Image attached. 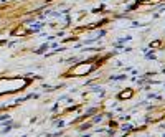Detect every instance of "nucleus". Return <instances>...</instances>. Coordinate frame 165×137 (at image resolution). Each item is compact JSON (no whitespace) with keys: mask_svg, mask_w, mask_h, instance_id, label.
Returning a JSON list of instances; mask_svg holds the SVG:
<instances>
[{"mask_svg":"<svg viewBox=\"0 0 165 137\" xmlns=\"http://www.w3.org/2000/svg\"><path fill=\"white\" fill-rule=\"evenodd\" d=\"M94 68H96V65H91V63H82V65H78L76 68H73L71 75H74V76H84V75H88V73H91Z\"/></svg>","mask_w":165,"mask_h":137,"instance_id":"f257e3e1","label":"nucleus"},{"mask_svg":"<svg viewBox=\"0 0 165 137\" xmlns=\"http://www.w3.org/2000/svg\"><path fill=\"white\" fill-rule=\"evenodd\" d=\"M131 96H132V91H124V93L119 94V98H121V99H129Z\"/></svg>","mask_w":165,"mask_h":137,"instance_id":"f03ea898","label":"nucleus"},{"mask_svg":"<svg viewBox=\"0 0 165 137\" xmlns=\"http://www.w3.org/2000/svg\"><path fill=\"white\" fill-rule=\"evenodd\" d=\"M13 33H15V35H27V30H25V28H17Z\"/></svg>","mask_w":165,"mask_h":137,"instance_id":"7ed1b4c3","label":"nucleus"},{"mask_svg":"<svg viewBox=\"0 0 165 137\" xmlns=\"http://www.w3.org/2000/svg\"><path fill=\"white\" fill-rule=\"evenodd\" d=\"M152 46H154V48H158V46H160V42H154V43H152Z\"/></svg>","mask_w":165,"mask_h":137,"instance_id":"20e7f679","label":"nucleus"}]
</instances>
